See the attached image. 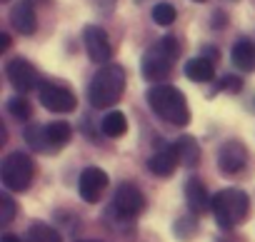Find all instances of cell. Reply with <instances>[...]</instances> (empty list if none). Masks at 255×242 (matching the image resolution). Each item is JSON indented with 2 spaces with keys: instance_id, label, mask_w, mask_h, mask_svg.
I'll list each match as a JSON object with an SVG mask.
<instances>
[{
  "instance_id": "cell-29",
  "label": "cell",
  "mask_w": 255,
  "mask_h": 242,
  "mask_svg": "<svg viewBox=\"0 0 255 242\" xmlns=\"http://www.w3.org/2000/svg\"><path fill=\"white\" fill-rule=\"evenodd\" d=\"M195 3H203V0H195Z\"/></svg>"
},
{
  "instance_id": "cell-21",
  "label": "cell",
  "mask_w": 255,
  "mask_h": 242,
  "mask_svg": "<svg viewBox=\"0 0 255 242\" xmlns=\"http://www.w3.org/2000/svg\"><path fill=\"white\" fill-rule=\"evenodd\" d=\"M8 112H10L15 120H28V117L33 115V107H30V102H28L25 97L15 95V97L8 100Z\"/></svg>"
},
{
  "instance_id": "cell-9",
  "label": "cell",
  "mask_w": 255,
  "mask_h": 242,
  "mask_svg": "<svg viewBox=\"0 0 255 242\" xmlns=\"http://www.w3.org/2000/svg\"><path fill=\"white\" fill-rule=\"evenodd\" d=\"M38 95H40V105H45L50 112H73L75 105H78L75 95H73L68 87H63V85L40 82Z\"/></svg>"
},
{
  "instance_id": "cell-18",
  "label": "cell",
  "mask_w": 255,
  "mask_h": 242,
  "mask_svg": "<svg viewBox=\"0 0 255 242\" xmlns=\"http://www.w3.org/2000/svg\"><path fill=\"white\" fill-rule=\"evenodd\" d=\"M175 148H178V155H180V165H185V167H195L198 165V160H200V145L195 143V138L183 135L180 140H175Z\"/></svg>"
},
{
  "instance_id": "cell-5",
  "label": "cell",
  "mask_w": 255,
  "mask_h": 242,
  "mask_svg": "<svg viewBox=\"0 0 255 242\" xmlns=\"http://www.w3.org/2000/svg\"><path fill=\"white\" fill-rule=\"evenodd\" d=\"M70 138H73V130H70V123H65V120L25 128V143L38 153H55V150L65 148L70 143Z\"/></svg>"
},
{
  "instance_id": "cell-12",
  "label": "cell",
  "mask_w": 255,
  "mask_h": 242,
  "mask_svg": "<svg viewBox=\"0 0 255 242\" xmlns=\"http://www.w3.org/2000/svg\"><path fill=\"white\" fill-rule=\"evenodd\" d=\"M108 187V172L100 170V167H85L80 172V180H78V192L85 202L95 205L100 200V195L105 192Z\"/></svg>"
},
{
  "instance_id": "cell-7",
  "label": "cell",
  "mask_w": 255,
  "mask_h": 242,
  "mask_svg": "<svg viewBox=\"0 0 255 242\" xmlns=\"http://www.w3.org/2000/svg\"><path fill=\"white\" fill-rule=\"evenodd\" d=\"M145 210V195L133 182H120L113 195V212L120 220H135Z\"/></svg>"
},
{
  "instance_id": "cell-14",
  "label": "cell",
  "mask_w": 255,
  "mask_h": 242,
  "mask_svg": "<svg viewBox=\"0 0 255 242\" xmlns=\"http://www.w3.org/2000/svg\"><path fill=\"white\" fill-rule=\"evenodd\" d=\"M185 202L193 215H203V212L213 210V197L208 195V187L198 177H190L185 182Z\"/></svg>"
},
{
  "instance_id": "cell-3",
  "label": "cell",
  "mask_w": 255,
  "mask_h": 242,
  "mask_svg": "<svg viewBox=\"0 0 255 242\" xmlns=\"http://www.w3.org/2000/svg\"><path fill=\"white\" fill-rule=\"evenodd\" d=\"M250 212V197L238 190V187H228L220 190L218 195H213V215L220 230H233L238 227Z\"/></svg>"
},
{
  "instance_id": "cell-27",
  "label": "cell",
  "mask_w": 255,
  "mask_h": 242,
  "mask_svg": "<svg viewBox=\"0 0 255 242\" xmlns=\"http://www.w3.org/2000/svg\"><path fill=\"white\" fill-rule=\"evenodd\" d=\"M0 242H20V237L18 235H3V237H0Z\"/></svg>"
},
{
  "instance_id": "cell-17",
  "label": "cell",
  "mask_w": 255,
  "mask_h": 242,
  "mask_svg": "<svg viewBox=\"0 0 255 242\" xmlns=\"http://www.w3.org/2000/svg\"><path fill=\"white\" fill-rule=\"evenodd\" d=\"M185 75L193 80V82H210L215 78V63L210 58H193L185 63Z\"/></svg>"
},
{
  "instance_id": "cell-11",
  "label": "cell",
  "mask_w": 255,
  "mask_h": 242,
  "mask_svg": "<svg viewBox=\"0 0 255 242\" xmlns=\"http://www.w3.org/2000/svg\"><path fill=\"white\" fill-rule=\"evenodd\" d=\"M5 75L10 80V85L18 90V92H28L38 85V70L30 65V60L25 58H13L8 60L5 65Z\"/></svg>"
},
{
  "instance_id": "cell-26",
  "label": "cell",
  "mask_w": 255,
  "mask_h": 242,
  "mask_svg": "<svg viewBox=\"0 0 255 242\" xmlns=\"http://www.w3.org/2000/svg\"><path fill=\"white\" fill-rule=\"evenodd\" d=\"M8 48H10V35L3 33V35H0V50H8Z\"/></svg>"
},
{
  "instance_id": "cell-6",
  "label": "cell",
  "mask_w": 255,
  "mask_h": 242,
  "mask_svg": "<svg viewBox=\"0 0 255 242\" xmlns=\"http://www.w3.org/2000/svg\"><path fill=\"white\" fill-rule=\"evenodd\" d=\"M33 175H35V165L25 153H10L3 160V167H0V180L10 192H25L33 182Z\"/></svg>"
},
{
  "instance_id": "cell-8",
  "label": "cell",
  "mask_w": 255,
  "mask_h": 242,
  "mask_svg": "<svg viewBox=\"0 0 255 242\" xmlns=\"http://www.w3.org/2000/svg\"><path fill=\"white\" fill-rule=\"evenodd\" d=\"M83 43H85V53L95 65H105L113 58V45L108 33L100 25H88L83 33Z\"/></svg>"
},
{
  "instance_id": "cell-1",
  "label": "cell",
  "mask_w": 255,
  "mask_h": 242,
  "mask_svg": "<svg viewBox=\"0 0 255 242\" xmlns=\"http://www.w3.org/2000/svg\"><path fill=\"white\" fill-rule=\"evenodd\" d=\"M148 105L160 120H165V123H170L175 128H185L190 123L188 100L173 85H153L148 90Z\"/></svg>"
},
{
  "instance_id": "cell-13",
  "label": "cell",
  "mask_w": 255,
  "mask_h": 242,
  "mask_svg": "<svg viewBox=\"0 0 255 242\" xmlns=\"http://www.w3.org/2000/svg\"><path fill=\"white\" fill-rule=\"evenodd\" d=\"M178 165H180V155H178L175 143L160 148V150L148 160V170H150L153 175H158V177H170V175L175 172Z\"/></svg>"
},
{
  "instance_id": "cell-25",
  "label": "cell",
  "mask_w": 255,
  "mask_h": 242,
  "mask_svg": "<svg viewBox=\"0 0 255 242\" xmlns=\"http://www.w3.org/2000/svg\"><path fill=\"white\" fill-rule=\"evenodd\" d=\"M220 90L240 92V90H243V80H240V78H233V75H228V78H223V85H220Z\"/></svg>"
},
{
  "instance_id": "cell-28",
  "label": "cell",
  "mask_w": 255,
  "mask_h": 242,
  "mask_svg": "<svg viewBox=\"0 0 255 242\" xmlns=\"http://www.w3.org/2000/svg\"><path fill=\"white\" fill-rule=\"evenodd\" d=\"M83 242H98V240H83Z\"/></svg>"
},
{
  "instance_id": "cell-10",
  "label": "cell",
  "mask_w": 255,
  "mask_h": 242,
  "mask_svg": "<svg viewBox=\"0 0 255 242\" xmlns=\"http://www.w3.org/2000/svg\"><path fill=\"white\" fill-rule=\"evenodd\" d=\"M248 162V148L240 140H228L218 150V170L223 175H238Z\"/></svg>"
},
{
  "instance_id": "cell-23",
  "label": "cell",
  "mask_w": 255,
  "mask_h": 242,
  "mask_svg": "<svg viewBox=\"0 0 255 242\" xmlns=\"http://www.w3.org/2000/svg\"><path fill=\"white\" fill-rule=\"evenodd\" d=\"M15 202H13V197L10 195H0V222L3 225H10L13 222V217H15Z\"/></svg>"
},
{
  "instance_id": "cell-20",
  "label": "cell",
  "mask_w": 255,
  "mask_h": 242,
  "mask_svg": "<svg viewBox=\"0 0 255 242\" xmlns=\"http://www.w3.org/2000/svg\"><path fill=\"white\" fill-rule=\"evenodd\" d=\"M25 242H63V237L45 222H35L30 225L28 235H25Z\"/></svg>"
},
{
  "instance_id": "cell-19",
  "label": "cell",
  "mask_w": 255,
  "mask_h": 242,
  "mask_svg": "<svg viewBox=\"0 0 255 242\" xmlns=\"http://www.w3.org/2000/svg\"><path fill=\"white\" fill-rule=\"evenodd\" d=\"M100 130H103V135H108V138H120V135L128 133V117H125L120 110H113V112H108V115L103 117Z\"/></svg>"
},
{
  "instance_id": "cell-4",
  "label": "cell",
  "mask_w": 255,
  "mask_h": 242,
  "mask_svg": "<svg viewBox=\"0 0 255 242\" xmlns=\"http://www.w3.org/2000/svg\"><path fill=\"white\" fill-rule=\"evenodd\" d=\"M178 55H180V43H178V38L165 35L160 43H155L150 50H145L143 63H140L143 78L150 80V82H160L163 78L170 75L173 63H175Z\"/></svg>"
},
{
  "instance_id": "cell-16",
  "label": "cell",
  "mask_w": 255,
  "mask_h": 242,
  "mask_svg": "<svg viewBox=\"0 0 255 242\" xmlns=\"http://www.w3.org/2000/svg\"><path fill=\"white\" fill-rule=\"evenodd\" d=\"M233 65L243 73H253L255 70V43L248 40V38H238L235 45H233Z\"/></svg>"
},
{
  "instance_id": "cell-22",
  "label": "cell",
  "mask_w": 255,
  "mask_h": 242,
  "mask_svg": "<svg viewBox=\"0 0 255 242\" xmlns=\"http://www.w3.org/2000/svg\"><path fill=\"white\" fill-rule=\"evenodd\" d=\"M175 18H178V10H175V5H170V3H160V5L153 8V20H155L158 25H173Z\"/></svg>"
},
{
  "instance_id": "cell-15",
  "label": "cell",
  "mask_w": 255,
  "mask_h": 242,
  "mask_svg": "<svg viewBox=\"0 0 255 242\" xmlns=\"http://www.w3.org/2000/svg\"><path fill=\"white\" fill-rule=\"evenodd\" d=\"M10 25L20 33V35H33L35 28H38V15H35V8L30 3H18L10 8Z\"/></svg>"
},
{
  "instance_id": "cell-24",
  "label": "cell",
  "mask_w": 255,
  "mask_h": 242,
  "mask_svg": "<svg viewBox=\"0 0 255 242\" xmlns=\"http://www.w3.org/2000/svg\"><path fill=\"white\" fill-rule=\"evenodd\" d=\"M195 227H198V225H195L193 217H180V220L175 222V232H178L180 237H190V235L195 232Z\"/></svg>"
},
{
  "instance_id": "cell-2",
  "label": "cell",
  "mask_w": 255,
  "mask_h": 242,
  "mask_svg": "<svg viewBox=\"0 0 255 242\" xmlns=\"http://www.w3.org/2000/svg\"><path fill=\"white\" fill-rule=\"evenodd\" d=\"M125 92V70L123 65L105 63L88 85V100L93 107H110Z\"/></svg>"
}]
</instances>
